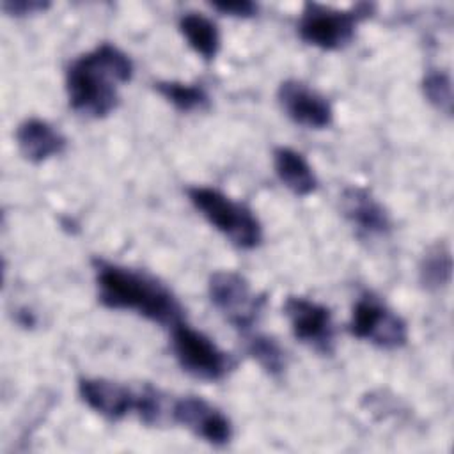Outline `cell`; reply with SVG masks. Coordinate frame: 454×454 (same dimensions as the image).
<instances>
[{
  "instance_id": "1",
  "label": "cell",
  "mask_w": 454,
  "mask_h": 454,
  "mask_svg": "<svg viewBox=\"0 0 454 454\" xmlns=\"http://www.w3.org/2000/svg\"><path fill=\"white\" fill-rule=\"evenodd\" d=\"M133 76L131 59L115 44L101 43L71 62L66 73V90L74 112L101 119L119 105V85Z\"/></svg>"
},
{
  "instance_id": "2",
  "label": "cell",
  "mask_w": 454,
  "mask_h": 454,
  "mask_svg": "<svg viewBox=\"0 0 454 454\" xmlns=\"http://www.w3.org/2000/svg\"><path fill=\"white\" fill-rule=\"evenodd\" d=\"M99 301L108 309L135 310L149 321L174 326L183 321V307L174 293L145 271L94 259Z\"/></svg>"
},
{
  "instance_id": "3",
  "label": "cell",
  "mask_w": 454,
  "mask_h": 454,
  "mask_svg": "<svg viewBox=\"0 0 454 454\" xmlns=\"http://www.w3.org/2000/svg\"><path fill=\"white\" fill-rule=\"evenodd\" d=\"M197 211L238 248H255L262 241V227L254 211L211 186H192L186 190Z\"/></svg>"
},
{
  "instance_id": "4",
  "label": "cell",
  "mask_w": 454,
  "mask_h": 454,
  "mask_svg": "<svg viewBox=\"0 0 454 454\" xmlns=\"http://www.w3.org/2000/svg\"><path fill=\"white\" fill-rule=\"evenodd\" d=\"M372 4L360 2L349 9H335L317 2H307L298 21L301 41L321 50H339L351 43L358 21L371 16Z\"/></svg>"
},
{
  "instance_id": "5",
  "label": "cell",
  "mask_w": 454,
  "mask_h": 454,
  "mask_svg": "<svg viewBox=\"0 0 454 454\" xmlns=\"http://www.w3.org/2000/svg\"><path fill=\"white\" fill-rule=\"evenodd\" d=\"M172 351L188 374L216 381L225 378L234 367V360L229 353L220 349L206 333L195 330L184 321L170 326Z\"/></svg>"
},
{
  "instance_id": "6",
  "label": "cell",
  "mask_w": 454,
  "mask_h": 454,
  "mask_svg": "<svg viewBox=\"0 0 454 454\" xmlns=\"http://www.w3.org/2000/svg\"><path fill=\"white\" fill-rule=\"evenodd\" d=\"M209 300L215 309L239 332L247 333L257 323L264 298L252 293L247 278L236 271L222 270L209 277Z\"/></svg>"
},
{
  "instance_id": "7",
  "label": "cell",
  "mask_w": 454,
  "mask_h": 454,
  "mask_svg": "<svg viewBox=\"0 0 454 454\" xmlns=\"http://www.w3.org/2000/svg\"><path fill=\"white\" fill-rule=\"evenodd\" d=\"M349 332L383 349L403 348L408 340L404 319L372 294H362L351 310Z\"/></svg>"
},
{
  "instance_id": "8",
  "label": "cell",
  "mask_w": 454,
  "mask_h": 454,
  "mask_svg": "<svg viewBox=\"0 0 454 454\" xmlns=\"http://www.w3.org/2000/svg\"><path fill=\"white\" fill-rule=\"evenodd\" d=\"M284 314L294 337L317 353L330 355L335 344V328L328 307L305 296H287Z\"/></svg>"
},
{
  "instance_id": "9",
  "label": "cell",
  "mask_w": 454,
  "mask_h": 454,
  "mask_svg": "<svg viewBox=\"0 0 454 454\" xmlns=\"http://www.w3.org/2000/svg\"><path fill=\"white\" fill-rule=\"evenodd\" d=\"M170 415L174 422L190 429L195 436L211 445H225L232 436L231 420L206 399L184 395L172 404Z\"/></svg>"
},
{
  "instance_id": "10",
  "label": "cell",
  "mask_w": 454,
  "mask_h": 454,
  "mask_svg": "<svg viewBox=\"0 0 454 454\" xmlns=\"http://www.w3.org/2000/svg\"><path fill=\"white\" fill-rule=\"evenodd\" d=\"M278 103L286 115L309 129H323L332 124L333 110L328 99L300 80H286L277 90Z\"/></svg>"
},
{
  "instance_id": "11",
  "label": "cell",
  "mask_w": 454,
  "mask_h": 454,
  "mask_svg": "<svg viewBox=\"0 0 454 454\" xmlns=\"http://www.w3.org/2000/svg\"><path fill=\"white\" fill-rule=\"evenodd\" d=\"M340 206L344 216L362 236H385L390 232L392 222L385 206L362 186H348L342 192Z\"/></svg>"
},
{
  "instance_id": "12",
  "label": "cell",
  "mask_w": 454,
  "mask_h": 454,
  "mask_svg": "<svg viewBox=\"0 0 454 454\" xmlns=\"http://www.w3.org/2000/svg\"><path fill=\"white\" fill-rule=\"evenodd\" d=\"M78 394L90 410L108 420H121L137 406V394L105 378H82Z\"/></svg>"
},
{
  "instance_id": "13",
  "label": "cell",
  "mask_w": 454,
  "mask_h": 454,
  "mask_svg": "<svg viewBox=\"0 0 454 454\" xmlns=\"http://www.w3.org/2000/svg\"><path fill=\"white\" fill-rule=\"evenodd\" d=\"M16 140L21 154L32 161L41 163L51 156H57L66 147L64 135L43 119H27L16 129Z\"/></svg>"
},
{
  "instance_id": "14",
  "label": "cell",
  "mask_w": 454,
  "mask_h": 454,
  "mask_svg": "<svg viewBox=\"0 0 454 454\" xmlns=\"http://www.w3.org/2000/svg\"><path fill=\"white\" fill-rule=\"evenodd\" d=\"M273 167L286 188L294 195L305 197L317 188V177L305 156L291 147H277L273 151Z\"/></svg>"
},
{
  "instance_id": "15",
  "label": "cell",
  "mask_w": 454,
  "mask_h": 454,
  "mask_svg": "<svg viewBox=\"0 0 454 454\" xmlns=\"http://www.w3.org/2000/svg\"><path fill=\"white\" fill-rule=\"evenodd\" d=\"M179 30L202 59L211 60L220 50V34L216 25L202 12H184L179 18Z\"/></svg>"
},
{
  "instance_id": "16",
  "label": "cell",
  "mask_w": 454,
  "mask_h": 454,
  "mask_svg": "<svg viewBox=\"0 0 454 454\" xmlns=\"http://www.w3.org/2000/svg\"><path fill=\"white\" fill-rule=\"evenodd\" d=\"M452 255L445 243H434L426 250L419 264V280L427 291H440L450 284Z\"/></svg>"
},
{
  "instance_id": "17",
  "label": "cell",
  "mask_w": 454,
  "mask_h": 454,
  "mask_svg": "<svg viewBox=\"0 0 454 454\" xmlns=\"http://www.w3.org/2000/svg\"><path fill=\"white\" fill-rule=\"evenodd\" d=\"M154 90L179 112H195L209 105V96L206 89L197 83L167 80V82H156Z\"/></svg>"
},
{
  "instance_id": "18",
  "label": "cell",
  "mask_w": 454,
  "mask_h": 454,
  "mask_svg": "<svg viewBox=\"0 0 454 454\" xmlns=\"http://www.w3.org/2000/svg\"><path fill=\"white\" fill-rule=\"evenodd\" d=\"M247 353L261 365L264 372L280 378L286 372L287 358L282 346L266 333H252L247 337Z\"/></svg>"
},
{
  "instance_id": "19",
  "label": "cell",
  "mask_w": 454,
  "mask_h": 454,
  "mask_svg": "<svg viewBox=\"0 0 454 454\" xmlns=\"http://www.w3.org/2000/svg\"><path fill=\"white\" fill-rule=\"evenodd\" d=\"M422 92L426 99L442 114H452V80L443 69H429L422 78Z\"/></svg>"
},
{
  "instance_id": "20",
  "label": "cell",
  "mask_w": 454,
  "mask_h": 454,
  "mask_svg": "<svg viewBox=\"0 0 454 454\" xmlns=\"http://www.w3.org/2000/svg\"><path fill=\"white\" fill-rule=\"evenodd\" d=\"M135 411L138 413V417L144 424H149V426L158 424L161 420V413H163L161 397H160L158 390L147 385L140 394H137Z\"/></svg>"
},
{
  "instance_id": "21",
  "label": "cell",
  "mask_w": 454,
  "mask_h": 454,
  "mask_svg": "<svg viewBox=\"0 0 454 454\" xmlns=\"http://www.w3.org/2000/svg\"><path fill=\"white\" fill-rule=\"evenodd\" d=\"M50 7V2L41 0H5L2 2V9L11 16H27L43 12Z\"/></svg>"
},
{
  "instance_id": "22",
  "label": "cell",
  "mask_w": 454,
  "mask_h": 454,
  "mask_svg": "<svg viewBox=\"0 0 454 454\" xmlns=\"http://www.w3.org/2000/svg\"><path fill=\"white\" fill-rule=\"evenodd\" d=\"M213 9H216L222 14L238 16V18H248L257 12V5L250 0H223V2H213Z\"/></svg>"
}]
</instances>
